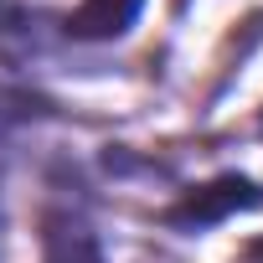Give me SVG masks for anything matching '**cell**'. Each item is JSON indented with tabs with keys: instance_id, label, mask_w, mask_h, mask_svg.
Wrapping results in <instances>:
<instances>
[{
	"instance_id": "7a4b0ae2",
	"label": "cell",
	"mask_w": 263,
	"mask_h": 263,
	"mask_svg": "<svg viewBox=\"0 0 263 263\" xmlns=\"http://www.w3.org/2000/svg\"><path fill=\"white\" fill-rule=\"evenodd\" d=\"M135 16H140V0H88L67 21V31L72 36H124Z\"/></svg>"
},
{
	"instance_id": "3957f363",
	"label": "cell",
	"mask_w": 263,
	"mask_h": 263,
	"mask_svg": "<svg viewBox=\"0 0 263 263\" xmlns=\"http://www.w3.org/2000/svg\"><path fill=\"white\" fill-rule=\"evenodd\" d=\"M52 263H98V253H93V242L72 227V237H67V253L62 248H52Z\"/></svg>"
},
{
	"instance_id": "277c9868",
	"label": "cell",
	"mask_w": 263,
	"mask_h": 263,
	"mask_svg": "<svg viewBox=\"0 0 263 263\" xmlns=\"http://www.w3.org/2000/svg\"><path fill=\"white\" fill-rule=\"evenodd\" d=\"M258 253H263V248H258Z\"/></svg>"
},
{
	"instance_id": "6da1fadb",
	"label": "cell",
	"mask_w": 263,
	"mask_h": 263,
	"mask_svg": "<svg viewBox=\"0 0 263 263\" xmlns=\"http://www.w3.org/2000/svg\"><path fill=\"white\" fill-rule=\"evenodd\" d=\"M258 201H263V196H258L248 181H217V186L196 191L186 206H176L171 222H176V227H206V222H222L227 212H237V206H258Z\"/></svg>"
}]
</instances>
